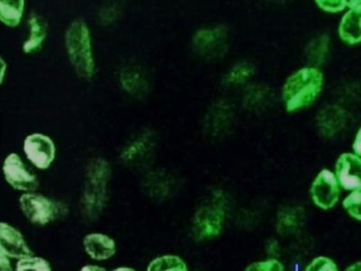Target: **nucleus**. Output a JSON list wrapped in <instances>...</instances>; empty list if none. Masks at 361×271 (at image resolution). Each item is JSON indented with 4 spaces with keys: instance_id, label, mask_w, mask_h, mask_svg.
<instances>
[{
    "instance_id": "f257e3e1",
    "label": "nucleus",
    "mask_w": 361,
    "mask_h": 271,
    "mask_svg": "<svg viewBox=\"0 0 361 271\" xmlns=\"http://www.w3.org/2000/svg\"><path fill=\"white\" fill-rule=\"evenodd\" d=\"M324 87V74L314 67L302 68L292 74L283 85V100L289 112L308 107Z\"/></svg>"
},
{
    "instance_id": "f03ea898",
    "label": "nucleus",
    "mask_w": 361,
    "mask_h": 271,
    "mask_svg": "<svg viewBox=\"0 0 361 271\" xmlns=\"http://www.w3.org/2000/svg\"><path fill=\"white\" fill-rule=\"evenodd\" d=\"M66 45L71 63L78 76L90 78L94 73L95 66L90 31L85 22L76 20L71 24L66 34Z\"/></svg>"
},
{
    "instance_id": "7ed1b4c3",
    "label": "nucleus",
    "mask_w": 361,
    "mask_h": 271,
    "mask_svg": "<svg viewBox=\"0 0 361 271\" xmlns=\"http://www.w3.org/2000/svg\"><path fill=\"white\" fill-rule=\"evenodd\" d=\"M109 176L111 167L104 159L97 158L89 164L85 192V207L89 211L95 212L102 207Z\"/></svg>"
},
{
    "instance_id": "20e7f679",
    "label": "nucleus",
    "mask_w": 361,
    "mask_h": 271,
    "mask_svg": "<svg viewBox=\"0 0 361 271\" xmlns=\"http://www.w3.org/2000/svg\"><path fill=\"white\" fill-rule=\"evenodd\" d=\"M225 210L220 195H216L211 203L202 206L196 212L193 221V231L200 240H211L220 236L225 225Z\"/></svg>"
},
{
    "instance_id": "39448f33",
    "label": "nucleus",
    "mask_w": 361,
    "mask_h": 271,
    "mask_svg": "<svg viewBox=\"0 0 361 271\" xmlns=\"http://www.w3.org/2000/svg\"><path fill=\"white\" fill-rule=\"evenodd\" d=\"M341 188L335 174L329 169H322L312 183V201L319 209L329 211L334 208L340 200Z\"/></svg>"
},
{
    "instance_id": "423d86ee",
    "label": "nucleus",
    "mask_w": 361,
    "mask_h": 271,
    "mask_svg": "<svg viewBox=\"0 0 361 271\" xmlns=\"http://www.w3.org/2000/svg\"><path fill=\"white\" fill-rule=\"evenodd\" d=\"M228 44L227 28L222 25L214 28L202 29L193 37V47L196 53L208 59L224 56L227 52Z\"/></svg>"
},
{
    "instance_id": "0eeeda50",
    "label": "nucleus",
    "mask_w": 361,
    "mask_h": 271,
    "mask_svg": "<svg viewBox=\"0 0 361 271\" xmlns=\"http://www.w3.org/2000/svg\"><path fill=\"white\" fill-rule=\"evenodd\" d=\"M22 212L29 221L35 224H49L58 215L56 203L43 195L25 193L19 200Z\"/></svg>"
},
{
    "instance_id": "6e6552de",
    "label": "nucleus",
    "mask_w": 361,
    "mask_h": 271,
    "mask_svg": "<svg viewBox=\"0 0 361 271\" xmlns=\"http://www.w3.org/2000/svg\"><path fill=\"white\" fill-rule=\"evenodd\" d=\"M24 150L28 159L40 169H48L56 156L53 140L43 134L28 136L25 140Z\"/></svg>"
},
{
    "instance_id": "1a4fd4ad",
    "label": "nucleus",
    "mask_w": 361,
    "mask_h": 271,
    "mask_svg": "<svg viewBox=\"0 0 361 271\" xmlns=\"http://www.w3.org/2000/svg\"><path fill=\"white\" fill-rule=\"evenodd\" d=\"M3 171H4L6 182L13 188L19 191L29 192L35 191L38 187L37 177L28 172L21 158L17 154L12 153L6 158Z\"/></svg>"
},
{
    "instance_id": "9d476101",
    "label": "nucleus",
    "mask_w": 361,
    "mask_h": 271,
    "mask_svg": "<svg viewBox=\"0 0 361 271\" xmlns=\"http://www.w3.org/2000/svg\"><path fill=\"white\" fill-rule=\"evenodd\" d=\"M335 176L341 188L347 191L361 188V158L357 155L344 153L338 158Z\"/></svg>"
},
{
    "instance_id": "9b49d317",
    "label": "nucleus",
    "mask_w": 361,
    "mask_h": 271,
    "mask_svg": "<svg viewBox=\"0 0 361 271\" xmlns=\"http://www.w3.org/2000/svg\"><path fill=\"white\" fill-rule=\"evenodd\" d=\"M0 253L18 260L33 256L21 232L6 222L0 224Z\"/></svg>"
},
{
    "instance_id": "f8f14e48",
    "label": "nucleus",
    "mask_w": 361,
    "mask_h": 271,
    "mask_svg": "<svg viewBox=\"0 0 361 271\" xmlns=\"http://www.w3.org/2000/svg\"><path fill=\"white\" fill-rule=\"evenodd\" d=\"M119 80L123 89L130 95L143 98L150 90V82L146 71L138 66L122 68Z\"/></svg>"
},
{
    "instance_id": "ddd939ff",
    "label": "nucleus",
    "mask_w": 361,
    "mask_h": 271,
    "mask_svg": "<svg viewBox=\"0 0 361 271\" xmlns=\"http://www.w3.org/2000/svg\"><path fill=\"white\" fill-rule=\"evenodd\" d=\"M156 135L152 131H146L131 142L121 155L125 162L135 164L149 157L156 147Z\"/></svg>"
},
{
    "instance_id": "4468645a",
    "label": "nucleus",
    "mask_w": 361,
    "mask_h": 271,
    "mask_svg": "<svg viewBox=\"0 0 361 271\" xmlns=\"http://www.w3.org/2000/svg\"><path fill=\"white\" fill-rule=\"evenodd\" d=\"M86 253L96 260H104L111 258L116 253L114 240L107 235L90 234L83 241Z\"/></svg>"
},
{
    "instance_id": "2eb2a0df",
    "label": "nucleus",
    "mask_w": 361,
    "mask_h": 271,
    "mask_svg": "<svg viewBox=\"0 0 361 271\" xmlns=\"http://www.w3.org/2000/svg\"><path fill=\"white\" fill-rule=\"evenodd\" d=\"M317 121L322 135L334 137L344 126L345 112L338 106H327L319 113Z\"/></svg>"
},
{
    "instance_id": "dca6fc26",
    "label": "nucleus",
    "mask_w": 361,
    "mask_h": 271,
    "mask_svg": "<svg viewBox=\"0 0 361 271\" xmlns=\"http://www.w3.org/2000/svg\"><path fill=\"white\" fill-rule=\"evenodd\" d=\"M338 35L345 43L351 45L361 43V8L350 9L343 16Z\"/></svg>"
},
{
    "instance_id": "f3484780",
    "label": "nucleus",
    "mask_w": 361,
    "mask_h": 271,
    "mask_svg": "<svg viewBox=\"0 0 361 271\" xmlns=\"http://www.w3.org/2000/svg\"><path fill=\"white\" fill-rule=\"evenodd\" d=\"M30 37L24 44L23 49L25 53L31 54L41 49L47 33V25L43 18L37 14H32L30 20Z\"/></svg>"
},
{
    "instance_id": "a211bd4d",
    "label": "nucleus",
    "mask_w": 361,
    "mask_h": 271,
    "mask_svg": "<svg viewBox=\"0 0 361 271\" xmlns=\"http://www.w3.org/2000/svg\"><path fill=\"white\" fill-rule=\"evenodd\" d=\"M24 6L23 0L0 2V19L8 27H17L21 21Z\"/></svg>"
},
{
    "instance_id": "6ab92c4d",
    "label": "nucleus",
    "mask_w": 361,
    "mask_h": 271,
    "mask_svg": "<svg viewBox=\"0 0 361 271\" xmlns=\"http://www.w3.org/2000/svg\"><path fill=\"white\" fill-rule=\"evenodd\" d=\"M147 271H189L185 260L176 255H164L151 261Z\"/></svg>"
},
{
    "instance_id": "aec40b11",
    "label": "nucleus",
    "mask_w": 361,
    "mask_h": 271,
    "mask_svg": "<svg viewBox=\"0 0 361 271\" xmlns=\"http://www.w3.org/2000/svg\"><path fill=\"white\" fill-rule=\"evenodd\" d=\"M329 52V38L327 35H321L314 38L307 45L306 54L309 61L315 66H320L326 59Z\"/></svg>"
},
{
    "instance_id": "412c9836",
    "label": "nucleus",
    "mask_w": 361,
    "mask_h": 271,
    "mask_svg": "<svg viewBox=\"0 0 361 271\" xmlns=\"http://www.w3.org/2000/svg\"><path fill=\"white\" fill-rule=\"evenodd\" d=\"M343 206L350 217L361 222V188L351 191L344 198Z\"/></svg>"
},
{
    "instance_id": "4be33fe9",
    "label": "nucleus",
    "mask_w": 361,
    "mask_h": 271,
    "mask_svg": "<svg viewBox=\"0 0 361 271\" xmlns=\"http://www.w3.org/2000/svg\"><path fill=\"white\" fill-rule=\"evenodd\" d=\"M255 72L254 67L250 63L243 62L238 64L231 70L226 77V82L232 85L243 83L245 80L250 78Z\"/></svg>"
},
{
    "instance_id": "5701e85b",
    "label": "nucleus",
    "mask_w": 361,
    "mask_h": 271,
    "mask_svg": "<svg viewBox=\"0 0 361 271\" xmlns=\"http://www.w3.org/2000/svg\"><path fill=\"white\" fill-rule=\"evenodd\" d=\"M16 271H51L49 263L40 257H27L19 260Z\"/></svg>"
},
{
    "instance_id": "b1692460",
    "label": "nucleus",
    "mask_w": 361,
    "mask_h": 271,
    "mask_svg": "<svg viewBox=\"0 0 361 271\" xmlns=\"http://www.w3.org/2000/svg\"><path fill=\"white\" fill-rule=\"evenodd\" d=\"M244 271H286V269L281 260L276 258H269L250 263Z\"/></svg>"
},
{
    "instance_id": "393cba45",
    "label": "nucleus",
    "mask_w": 361,
    "mask_h": 271,
    "mask_svg": "<svg viewBox=\"0 0 361 271\" xmlns=\"http://www.w3.org/2000/svg\"><path fill=\"white\" fill-rule=\"evenodd\" d=\"M304 271H340L336 261L328 256H317L314 258L305 266Z\"/></svg>"
},
{
    "instance_id": "a878e982",
    "label": "nucleus",
    "mask_w": 361,
    "mask_h": 271,
    "mask_svg": "<svg viewBox=\"0 0 361 271\" xmlns=\"http://www.w3.org/2000/svg\"><path fill=\"white\" fill-rule=\"evenodd\" d=\"M319 8L329 13H338L343 11L347 6V1L345 0H328V1H316Z\"/></svg>"
},
{
    "instance_id": "bb28decb",
    "label": "nucleus",
    "mask_w": 361,
    "mask_h": 271,
    "mask_svg": "<svg viewBox=\"0 0 361 271\" xmlns=\"http://www.w3.org/2000/svg\"><path fill=\"white\" fill-rule=\"evenodd\" d=\"M267 93L266 90H264L262 88H253L250 90L247 96V104L252 106V107H257L261 102L264 104V102L267 101Z\"/></svg>"
},
{
    "instance_id": "cd10ccee",
    "label": "nucleus",
    "mask_w": 361,
    "mask_h": 271,
    "mask_svg": "<svg viewBox=\"0 0 361 271\" xmlns=\"http://www.w3.org/2000/svg\"><path fill=\"white\" fill-rule=\"evenodd\" d=\"M4 253H0V269L1 271H12L11 261Z\"/></svg>"
},
{
    "instance_id": "c85d7f7f",
    "label": "nucleus",
    "mask_w": 361,
    "mask_h": 271,
    "mask_svg": "<svg viewBox=\"0 0 361 271\" xmlns=\"http://www.w3.org/2000/svg\"><path fill=\"white\" fill-rule=\"evenodd\" d=\"M353 150L355 151L357 156L361 157V128L357 131L355 141H354Z\"/></svg>"
},
{
    "instance_id": "c756f323",
    "label": "nucleus",
    "mask_w": 361,
    "mask_h": 271,
    "mask_svg": "<svg viewBox=\"0 0 361 271\" xmlns=\"http://www.w3.org/2000/svg\"><path fill=\"white\" fill-rule=\"evenodd\" d=\"M343 271H361V260H357L356 263L350 264Z\"/></svg>"
},
{
    "instance_id": "7c9ffc66",
    "label": "nucleus",
    "mask_w": 361,
    "mask_h": 271,
    "mask_svg": "<svg viewBox=\"0 0 361 271\" xmlns=\"http://www.w3.org/2000/svg\"><path fill=\"white\" fill-rule=\"evenodd\" d=\"M347 6L350 9H356L361 8V0H351L347 1Z\"/></svg>"
},
{
    "instance_id": "2f4dec72",
    "label": "nucleus",
    "mask_w": 361,
    "mask_h": 271,
    "mask_svg": "<svg viewBox=\"0 0 361 271\" xmlns=\"http://www.w3.org/2000/svg\"><path fill=\"white\" fill-rule=\"evenodd\" d=\"M80 271H107L104 269V267H99V266H92L88 265L83 267Z\"/></svg>"
},
{
    "instance_id": "473e14b6",
    "label": "nucleus",
    "mask_w": 361,
    "mask_h": 271,
    "mask_svg": "<svg viewBox=\"0 0 361 271\" xmlns=\"http://www.w3.org/2000/svg\"><path fill=\"white\" fill-rule=\"evenodd\" d=\"M113 271H135L133 269H130V267H118L117 270H114Z\"/></svg>"
}]
</instances>
